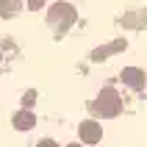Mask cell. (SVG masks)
Segmentation results:
<instances>
[{"label": "cell", "mask_w": 147, "mask_h": 147, "mask_svg": "<svg viewBox=\"0 0 147 147\" xmlns=\"http://www.w3.org/2000/svg\"><path fill=\"white\" fill-rule=\"evenodd\" d=\"M92 111L100 114V117H117L119 114V97H117V92L114 89H103L97 103L92 106Z\"/></svg>", "instance_id": "obj_1"}, {"label": "cell", "mask_w": 147, "mask_h": 147, "mask_svg": "<svg viewBox=\"0 0 147 147\" xmlns=\"http://www.w3.org/2000/svg\"><path fill=\"white\" fill-rule=\"evenodd\" d=\"M47 20H50V25L53 28H58V31H64L67 25H72L75 22V8L72 6H67V3H56V6L47 11Z\"/></svg>", "instance_id": "obj_2"}, {"label": "cell", "mask_w": 147, "mask_h": 147, "mask_svg": "<svg viewBox=\"0 0 147 147\" xmlns=\"http://www.w3.org/2000/svg\"><path fill=\"white\" fill-rule=\"evenodd\" d=\"M81 139L86 142V144H97V142L103 139V128H100L97 122H92V119L83 122L81 125Z\"/></svg>", "instance_id": "obj_3"}, {"label": "cell", "mask_w": 147, "mask_h": 147, "mask_svg": "<svg viewBox=\"0 0 147 147\" xmlns=\"http://www.w3.org/2000/svg\"><path fill=\"white\" fill-rule=\"evenodd\" d=\"M11 122H14L17 131H28V128H33V125H36V117H33L28 108H22V111H17V114L11 117Z\"/></svg>", "instance_id": "obj_4"}, {"label": "cell", "mask_w": 147, "mask_h": 147, "mask_svg": "<svg viewBox=\"0 0 147 147\" xmlns=\"http://www.w3.org/2000/svg\"><path fill=\"white\" fill-rule=\"evenodd\" d=\"M122 81L128 83L131 89H142V86H144V72H142V69H133V67H128V69L122 72Z\"/></svg>", "instance_id": "obj_5"}, {"label": "cell", "mask_w": 147, "mask_h": 147, "mask_svg": "<svg viewBox=\"0 0 147 147\" xmlns=\"http://www.w3.org/2000/svg\"><path fill=\"white\" fill-rule=\"evenodd\" d=\"M20 8V0H0V14L3 17H11Z\"/></svg>", "instance_id": "obj_6"}, {"label": "cell", "mask_w": 147, "mask_h": 147, "mask_svg": "<svg viewBox=\"0 0 147 147\" xmlns=\"http://www.w3.org/2000/svg\"><path fill=\"white\" fill-rule=\"evenodd\" d=\"M125 47V39H119V42H114V45H108V47H100V50H94V58H100V56H108V53H117V50H122Z\"/></svg>", "instance_id": "obj_7"}, {"label": "cell", "mask_w": 147, "mask_h": 147, "mask_svg": "<svg viewBox=\"0 0 147 147\" xmlns=\"http://www.w3.org/2000/svg\"><path fill=\"white\" fill-rule=\"evenodd\" d=\"M36 147H58V144H56V142H53V139H42V142H39V144H36Z\"/></svg>", "instance_id": "obj_8"}, {"label": "cell", "mask_w": 147, "mask_h": 147, "mask_svg": "<svg viewBox=\"0 0 147 147\" xmlns=\"http://www.w3.org/2000/svg\"><path fill=\"white\" fill-rule=\"evenodd\" d=\"M28 6H31V8H39V6H42V0H31Z\"/></svg>", "instance_id": "obj_9"}, {"label": "cell", "mask_w": 147, "mask_h": 147, "mask_svg": "<svg viewBox=\"0 0 147 147\" xmlns=\"http://www.w3.org/2000/svg\"><path fill=\"white\" fill-rule=\"evenodd\" d=\"M69 147H81V144H69Z\"/></svg>", "instance_id": "obj_10"}]
</instances>
